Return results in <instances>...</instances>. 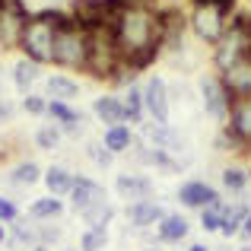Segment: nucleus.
I'll list each match as a JSON object with an SVG mask.
<instances>
[{
	"label": "nucleus",
	"instance_id": "nucleus-8",
	"mask_svg": "<svg viewBox=\"0 0 251 251\" xmlns=\"http://www.w3.org/2000/svg\"><path fill=\"white\" fill-rule=\"evenodd\" d=\"M226 134L239 143V150L251 147V96L248 99H232V102H229Z\"/></svg>",
	"mask_w": 251,
	"mask_h": 251
},
{
	"label": "nucleus",
	"instance_id": "nucleus-36",
	"mask_svg": "<svg viewBox=\"0 0 251 251\" xmlns=\"http://www.w3.org/2000/svg\"><path fill=\"white\" fill-rule=\"evenodd\" d=\"M10 121H13V105L6 102V99H0V127L10 124Z\"/></svg>",
	"mask_w": 251,
	"mask_h": 251
},
{
	"label": "nucleus",
	"instance_id": "nucleus-29",
	"mask_svg": "<svg viewBox=\"0 0 251 251\" xmlns=\"http://www.w3.org/2000/svg\"><path fill=\"white\" fill-rule=\"evenodd\" d=\"M223 210H226V201H216V203H210V207L201 210V226H203V232H220V226H223Z\"/></svg>",
	"mask_w": 251,
	"mask_h": 251
},
{
	"label": "nucleus",
	"instance_id": "nucleus-20",
	"mask_svg": "<svg viewBox=\"0 0 251 251\" xmlns=\"http://www.w3.org/2000/svg\"><path fill=\"white\" fill-rule=\"evenodd\" d=\"M42 181L48 188V194L61 197V194H70V188H74V172L67 166H51L48 172H42Z\"/></svg>",
	"mask_w": 251,
	"mask_h": 251
},
{
	"label": "nucleus",
	"instance_id": "nucleus-5",
	"mask_svg": "<svg viewBox=\"0 0 251 251\" xmlns=\"http://www.w3.org/2000/svg\"><path fill=\"white\" fill-rule=\"evenodd\" d=\"M229 19H232V16H229V13H223L220 6H194V10H191V16H188V29L194 32L203 45H210V48H213V45L226 35Z\"/></svg>",
	"mask_w": 251,
	"mask_h": 251
},
{
	"label": "nucleus",
	"instance_id": "nucleus-1",
	"mask_svg": "<svg viewBox=\"0 0 251 251\" xmlns=\"http://www.w3.org/2000/svg\"><path fill=\"white\" fill-rule=\"evenodd\" d=\"M121 67L147 70L162 54V10L150 0H130L108 25Z\"/></svg>",
	"mask_w": 251,
	"mask_h": 251
},
{
	"label": "nucleus",
	"instance_id": "nucleus-7",
	"mask_svg": "<svg viewBox=\"0 0 251 251\" xmlns=\"http://www.w3.org/2000/svg\"><path fill=\"white\" fill-rule=\"evenodd\" d=\"M143 92V111L150 115V121H159V124H169V111H172V92L162 76L150 74L140 86Z\"/></svg>",
	"mask_w": 251,
	"mask_h": 251
},
{
	"label": "nucleus",
	"instance_id": "nucleus-17",
	"mask_svg": "<svg viewBox=\"0 0 251 251\" xmlns=\"http://www.w3.org/2000/svg\"><path fill=\"white\" fill-rule=\"evenodd\" d=\"M102 143H105V150H108L111 156H121V153H130L137 140H134L130 124H115V127H105Z\"/></svg>",
	"mask_w": 251,
	"mask_h": 251
},
{
	"label": "nucleus",
	"instance_id": "nucleus-43",
	"mask_svg": "<svg viewBox=\"0 0 251 251\" xmlns=\"http://www.w3.org/2000/svg\"><path fill=\"white\" fill-rule=\"evenodd\" d=\"M248 32H251V16H248Z\"/></svg>",
	"mask_w": 251,
	"mask_h": 251
},
{
	"label": "nucleus",
	"instance_id": "nucleus-34",
	"mask_svg": "<svg viewBox=\"0 0 251 251\" xmlns=\"http://www.w3.org/2000/svg\"><path fill=\"white\" fill-rule=\"evenodd\" d=\"M13 220H19V207L10 201V197L0 194V223L6 226V223H13Z\"/></svg>",
	"mask_w": 251,
	"mask_h": 251
},
{
	"label": "nucleus",
	"instance_id": "nucleus-6",
	"mask_svg": "<svg viewBox=\"0 0 251 251\" xmlns=\"http://www.w3.org/2000/svg\"><path fill=\"white\" fill-rule=\"evenodd\" d=\"M25 23H29V10L23 0H0V51L19 48Z\"/></svg>",
	"mask_w": 251,
	"mask_h": 251
},
{
	"label": "nucleus",
	"instance_id": "nucleus-21",
	"mask_svg": "<svg viewBox=\"0 0 251 251\" xmlns=\"http://www.w3.org/2000/svg\"><path fill=\"white\" fill-rule=\"evenodd\" d=\"M6 242L10 245H16V248H35L38 245V232H35V220H13V226H10V235H6Z\"/></svg>",
	"mask_w": 251,
	"mask_h": 251
},
{
	"label": "nucleus",
	"instance_id": "nucleus-19",
	"mask_svg": "<svg viewBox=\"0 0 251 251\" xmlns=\"http://www.w3.org/2000/svg\"><path fill=\"white\" fill-rule=\"evenodd\" d=\"M61 213H64V201H61V197H54V194L38 197V201H32V207H29V220H35V223L61 220Z\"/></svg>",
	"mask_w": 251,
	"mask_h": 251
},
{
	"label": "nucleus",
	"instance_id": "nucleus-3",
	"mask_svg": "<svg viewBox=\"0 0 251 251\" xmlns=\"http://www.w3.org/2000/svg\"><path fill=\"white\" fill-rule=\"evenodd\" d=\"M89 54H92V42H89V32H86L83 25H76L74 19L57 25L51 64L67 67V70H86L89 67Z\"/></svg>",
	"mask_w": 251,
	"mask_h": 251
},
{
	"label": "nucleus",
	"instance_id": "nucleus-45",
	"mask_svg": "<svg viewBox=\"0 0 251 251\" xmlns=\"http://www.w3.org/2000/svg\"><path fill=\"white\" fill-rule=\"evenodd\" d=\"M0 99H3V96H0Z\"/></svg>",
	"mask_w": 251,
	"mask_h": 251
},
{
	"label": "nucleus",
	"instance_id": "nucleus-40",
	"mask_svg": "<svg viewBox=\"0 0 251 251\" xmlns=\"http://www.w3.org/2000/svg\"><path fill=\"white\" fill-rule=\"evenodd\" d=\"M29 251H48V245H35V248H29Z\"/></svg>",
	"mask_w": 251,
	"mask_h": 251
},
{
	"label": "nucleus",
	"instance_id": "nucleus-31",
	"mask_svg": "<svg viewBox=\"0 0 251 251\" xmlns=\"http://www.w3.org/2000/svg\"><path fill=\"white\" fill-rule=\"evenodd\" d=\"M108 245V232H102V229H86L80 235V251H105Z\"/></svg>",
	"mask_w": 251,
	"mask_h": 251
},
{
	"label": "nucleus",
	"instance_id": "nucleus-39",
	"mask_svg": "<svg viewBox=\"0 0 251 251\" xmlns=\"http://www.w3.org/2000/svg\"><path fill=\"white\" fill-rule=\"evenodd\" d=\"M6 235H10V232H6V226L0 223V245H6Z\"/></svg>",
	"mask_w": 251,
	"mask_h": 251
},
{
	"label": "nucleus",
	"instance_id": "nucleus-13",
	"mask_svg": "<svg viewBox=\"0 0 251 251\" xmlns=\"http://www.w3.org/2000/svg\"><path fill=\"white\" fill-rule=\"evenodd\" d=\"M178 201H181L184 207H191V210H203V207H210V203L223 201V197L216 194L213 184L201 181V178H191V181H184L181 188H178Z\"/></svg>",
	"mask_w": 251,
	"mask_h": 251
},
{
	"label": "nucleus",
	"instance_id": "nucleus-30",
	"mask_svg": "<svg viewBox=\"0 0 251 251\" xmlns=\"http://www.w3.org/2000/svg\"><path fill=\"white\" fill-rule=\"evenodd\" d=\"M83 153H86V159H89L92 166H99V169H108L111 162H115V156L105 150V143H102V140H89Z\"/></svg>",
	"mask_w": 251,
	"mask_h": 251
},
{
	"label": "nucleus",
	"instance_id": "nucleus-35",
	"mask_svg": "<svg viewBox=\"0 0 251 251\" xmlns=\"http://www.w3.org/2000/svg\"><path fill=\"white\" fill-rule=\"evenodd\" d=\"M191 3L194 6H220V10L229 13V16L235 13V0H191Z\"/></svg>",
	"mask_w": 251,
	"mask_h": 251
},
{
	"label": "nucleus",
	"instance_id": "nucleus-28",
	"mask_svg": "<svg viewBox=\"0 0 251 251\" xmlns=\"http://www.w3.org/2000/svg\"><path fill=\"white\" fill-rule=\"evenodd\" d=\"M61 140H64V134H61L57 124H45V127H38V134H35L38 150H45V153H54V150L61 147Z\"/></svg>",
	"mask_w": 251,
	"mask_h": 251
},
{
	"label": "nucleus",
	"instance_id": "nucleus-4",
	"mask_svg": "<svg viewBox=\"0 0 251 251\" xmlns=\"http://www.w3.org/2000/svg\"><path fill=\"white\" fill-rule=\"evenodd\" d=\"M251 54V32H248V16L245 13H232L229 19V29L220 42L213 45V67L216 74L229 70L232 64H239L242 57Z\"/></svg>",
	"mask_w": 251,
	"mask_h": 251
},
{
	"label": "nucleus",
	"instance_id": "nucleus-38",
	"mask_svg": "<svg viewBox=\"0 0 251 251\" xmlns=\"http://www.w3.org/2000/svg\"><path fill=\"white\" fill-rule=\"evenodd\" d=\"M188 251H213V248H207V245H203V242H194V245H191Z\"/></svg>",
	"mask_w": 251,
	"mask_h": 251
},
{
	"label": "nucleus",
	"instance_id": "nucleus-23",
	"mask_svg": "<svg viewBox=\"0 0 251 251\" xmlns=\"http://www.w3.org/2000/svg\"><path fill=\"white\" fill-rule=\"evenodd\" d=\"M251 213V207L248 203H226V210H223V226H220V232L226 235V239H232V235H239V226H242V220Z\"/></svg>",
	"mask_w": 251,
	"mask_h": 251
},
{
	"label": "nucleus",
	"instance_id": "nucleus-44",
	"mask_svg": "<svg viewBox=\"0 0 251 251\" xmlns=\"http://www.w3.org/2000/svg\"><path fill=\"white\" fill-rule=\"evenodd\" d=\"M248 153H251V147H248Z\"/></svg>",
	"mask_w": 251,
	"mask_h": 251
},
{
	"label": "nucleus",
	"instance_id": "nucleus-24",
	"mask_svg": "<svg viewBox=\"0 0 251 251\" xmlns=\"http://www.w3.org/2000/svg\"><path fill=\"white\" fill-rule=\"evenodd\" d=\"M124 102V124H143V92H140V86H127V96L121 99Z\"/></svg>",
	"mask_w": 251,
	"mask_h": 251
},
{
	"label": "nucleus",
	"instance_id": "nucleus-22",
	"mask_svg": "<svg viewBox=\"0 0 251 251\" xmlns=\"http://www.w3.org/2000/svg\"><path fill=\"white\" fill-rule=\"evenodd\" d=\"M42 64H35V61H29V57H23V61H16L13 64V83H16V89L23 92H32V86L38 83V74H42Z\"/></svg>",
	"mask_w": 251,
	"mask_h": 251
},
{
	"label": "nucleus",
	"instance_id": "nucleus-37",
	"mask_svg": "<svg viewBox=\"0 0 251 251\" xmlns=\"http://www.w3.org/2000/svg\"><path fill=\"white\" fill-rule=\"evenodd\" d=\"M239 235H242L245 242H251V213L245 216V220H242V226H239Z\"/></svg>",
	"mask_w": 251,
	"mask_h": 251
},
{
	"label": "nucleus",
	"instance_id": "nucleus-12",
	"mask_svg": "<svg viewBox=\"0 0 251 251\" xmlns=\"http://www.w3.org/2000/svg\"><path fill=\"white\" fill-rule=\"evenodd\" d=\"M166 210H162L159 201H137V203H127L124 207V220L137 229V232H147V229L159 226Z\"/></svg>",
	"mask_w": 251,
	"mask_h": 251
},
{
	"label": "nucleus",
	"instance_id": "nucleus-10",
	"mask_svg": "<svg viewBox=\"0 0 251 251\" xmlns=\"http://www.w3.org/2000/svg\"><path fill=\"white\" fill-rule=\"evenodd\" d=\"M70 207L76 210V213H86L89 207H96V203L108 201L105 197V188L96 181V178H86V175H74V188H70Z\"/></svg>",
	"mask_w": 251,
	"mask_h": 251
},
{
	"label": "nucleus",
	"instance_id": "nucleus-2",
	"mask_svg": "<svg viewBox=\"0 0 251 251\" xmlns=\"http://www.w3.org/2000/svg\"><path fill=\"white\" fill-rule=\"evenodd\" d=\"M64 23H70V13H61V10H42V13H35V16H29L23 35H19L23 54L35 64H51L57 25H64Z\"/></svg>",
	"mask_w": 251,
	"mask_h": 251
},
{
	"label": "nucleus",
	"instance_id": "nucleus-15",
	"mask_svg": "<svg viewBox=\"0 0 251 251\" xmlns=\"http://www.w3.org/2000/svg\"><path fill=\"white\" fill-rule=\"evenodd\" d=\"M92 115H96L99 121L105 124V127L124 124V102H121V96H111V92H105V96L92 99Z\"/></svg>",
	"mask_w": 251,
	"mask_h": 251
},
{
	"label": "nucleus",
	"instance_id": "nucleus-27",
	"mask_svg": "<svg viewBox=\"0 0 251 251\" xmlns=\"http://www.w3.org/2000/svg\"><path fill=\"white\" fill-rule=\"evenodd\" d=\"M248 181H251V175L242 166H229V169H223V188L226 191H232V194H242V191L248 188Z\"/></svg>",
	"mask_w": 251,
	"mask_h": 251
},
{
	"label": "nucleus",
	"instance_id": "nucleus-14",
	"mask_svg": "<svg viewBox=\"0 0 251 251\" xmlns=\"http://www.w3.org/2000/svg\"><path fill=\"white\" fill-rule=\"evenodd\" d=\"M115 191H118V197L127 201V203L150 201V194H153V181H150L147 175H137V172H121V175L115 178Z\"/></svg>",
	"mask_w": 251,
	"mask_h": 251
},
{
	"label": "nucleus",
	"instance_id": "nucleus-16",
	"mask_svg": "<svg viewBox=\"0 0 251 251\" xmlns=\"http://www.w3.org/2000/svg\"><path fill=\"white\" fill-rule=\"evenodd\" d=\"M188 232H191V223H188V216H181V213H166V216H162V223L156 226V239L166 242V245L181 242Z\"/></svg>",
	"mask_w": 251,
	"mask_h": 251
},
{
	"label": "nucleus",
	"instance_id": "nucleus-41",
	"mask_svg": "<svg viewBox=\"0 0 251 251\" xmlns=\"http://www.w3.org/2000/svg\"><path fill=\"white\" fill-rule=\"evenodd\" d=\"M166 3H169V6H178V3H181V0H166Z\"/></svg>",
	"mask_w": 251,
	"mask_h": 251
},
{
	"label": "nucleus",
	"instance_id": "nucleus-26",
	"mask_svg": "<svg viewBox=\"0 0 251 251\" xmlns=\"http://www.w3.org/2000/svg\"><path fill=\"white\" fill-rule=\"evenodd\" d=\"M35 181H42V169H38L32 159L13 166V172H10V184L13 188H32Z\"/></svg>",
	"mask_w": 251,
	"mask_h": 251
},
{
	"label": "nucleus",
	"instance_id": "nucleus-33",
	"mask_svg": "<svg viewBox=\"0 0 251 251\" xmlns=\"http://www.w3.org/2000/svg\"><path fill=\"white\" fill-rule=\"evenodd\" d=\"M45 108H48V99L38 96V92H25L23 96V111L25 115H45Z\"/></svg>",
	"mask_w": 251,
	"mask_h": 251
},
{
	"label": "nucleus",
	"instance_id": "nucleus-32",
	"mask_svg": "<svg viewBox=\"0 0 251 251\" xmlns=\"http://www.w3.org/2000/svg\"><path fill=\"white\" fill-rule=\"evenodd\" d=\"M35 232H38V245H57L61 242V226H57V220L51 223H35Z\"/></svg>",
	"mask_w": 251,
	"mask_h": 251
},
{
	"label": "nucleus",
	"instance_id": "nucleus-42",
	"mask_svg": "<svg viewBox=\"0 0 251 251\" xmlns=\"http://www.w3.org/2000/svg\"><path fill=\"white\" fill-rule=\"evenodd\" d=\"M143 251H159V248H156V245H150V248H143Z\"/></svg>",
	"mask_w": 251,
	"mask_h": 251
},
{
	"label": "nucleus",
	"instance_id": "nucleus-9",
	"mask_svg": "<svg viewBox=\"0 0 251 251\" xmlns=\"http://www.w3.org/2000/svg\"><path fill=\"white\" fill-rule=\"evenodd\" d=\"M229 102H232V99L226 96L220 76H203L201 80V105L213 121H226L229 118Z\"/></svg>",
	"mask_w": 251,
	"mask_h": 251
},
{
	"label": "nucleus",
	"instance_id": "nucleus-18",
	"mask_svg": "<svg viewBox=\"0 0 251 251\" xmlns=\"http://www.w3.org/2000/svg\"><path fill=\"white\" fill-rule=\"evenodd\" d=\"M45 89H48V99H54V102H67V105H70V99L80 96V83L70 80V76H64V74L48 76V80H45Z\"/></svg>",
	"mask_w": 251,
	"mask_h": 251
},
{
	"label": "nucleus",
	"instance_id": "nucleus-11",
	"mask_svg": "<svg viewBox=\"0 0 251 251\" xmlns=\"http://www.w3.org/2000/svg\"><path fill=\"white\" fill-rule=\"evenodd\" d=\"M220 83L229 99H248L251 96V54L242 57L239 64H232L229 70H223Z\"/></svg>",
	"mask_w": 251,
	"mask_h": 251
},
{
	"label": "nucleus",
	"instance_id": "nucleus-25",
	"mask_svg": "<svg viewBox=\"0 0 251 251\" xmlns=\"http://www.w3.org/2000/svg\"><path fill=\"white\" fill-rule=\"evenodd\" d=\"M83 216V223L89 229H108L111 226V220H115V207H111V201H102V203H96V207H89L86 213H80Z\"/></svg>",
	"mask_w": 251,
	"mask_h": 251
}]
</instances>
